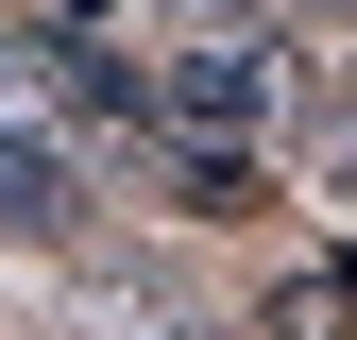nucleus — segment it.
<instances>
[{
	"instance_id": "obj_1",
	"label": "nucleus",
	"mask_w": 357,
	"mask_h": 340,
	"mask_svg": "<svg viewBox=\"0 0 357 340\" xmlns=\"http://www.w3.org/2000/svg\"><path fill=\"white\" fill-rule=\"evenodd\" d=\"M170 119H188V137L289 119V52H273V34H188V52H170Z\"/></svg>"
},
{
	"instance_id": "obj_3",
	"label": "nucleus",
	"mask_w": 357,
	"mask_h": 340,
	"mask_svg": "<svg viewBox=\"0 0 357 340\" xmlns=\"http://www.w3.org/2000/svg\"><path fill=\"white\" fill-rule=\"evenodd\" d=\"M68 222V170H52V137H0V238H52Z\"/></svg>"
},
{
	"instance_id": "obj_5",
	"label": "nucleus",
	"mask_w": 357,
	"mask_h": 340,
	"mask_svg": "<svg viewBox=\"0 0 357 340\" xmlns=\"http://www.w3.org/2000/svg\"><path fill=\"white\" fill-rule=\"evenodd\" d=\"M340 102H357V68H340Z\"/></svg>"
},
{
	"instance_id": "obj_4",
	"label": "nucleus",
	"mask_w": 357,
	"mask_h": 340,
	"mask_svg": "<svg viewBox=\"0 0 357 340\" xmlns=\"http://www.w3.org/2000/svg\"><path fill=\"white\" fill-rule=\"evenodd\" d=\"M273 17H357V0H273Z\"/></svg>"
},
{
	"instance_id": "obj_2",
	"label": "nucleus",
	"mask_w": 357,
	"mask_h": 340,
	"mask_svg": "<svg viewBox=\"0 0 357 340\" xmlns=\"http://www.w3.org/2000/svg\"><path fill=\"white\" fill-rule=\"evenodd\" d=\"M68 102H85V52H52V34H0V137H52Z\"/></svg>"
}]
</instances>
